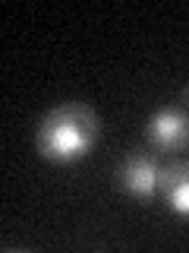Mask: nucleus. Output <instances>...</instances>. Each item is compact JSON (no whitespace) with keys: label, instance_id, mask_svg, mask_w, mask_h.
Wrapping results in <instances>:
<instances>
[{"label":"nucleus","instance_id":"obj_2","mask_svg":"<svg viewBox=\"0 0 189 253\" xmlns=\"http://www.w3.org/2000/svg\"><path fill=\"white\" fill-rule=\"evenodd\" d=\"M114 180L126 196H132V200H142V203L155 200V193L161 190V168H158V158L152 152H145V149H129V152L123 155Z\"/></svg>","mask_w":189,"mask_h":253},{"label":"nucleus","instance_id":"obj_1","mask_svg":"<svg viewBox=\"0 0 189 253\" xmlns=\"http://www.w3.org/2000/svg\"><path fill=\"white\" fill-rule=\"evenodd\" d=\"M98 133L101 121L85 101H63L41 117L35 133V149L54 165H69L92 152Z\"/></svg>","mask_w":189,"mask_h":253},{"label":"nucleus","instance_id":"obj_4","mask_svg":"<svg viewBox=\"0 0 189 253\" xmlns=\"http://www.w3.org/2000/svg\"><path fill=\"white\" fill-rule=\"evenodd\" d=\"M161 193H164V203L180 218L189 221V158L170 162L161 171Z\"/></svg>","mask_w":189,"mask_h":253},{"label":"nucleus","instance_id":"obj_3","mask_svg":"<svg viewBox=\"0 0 189 253\" xmlns=\"http://www.w3.org/2000/svg\"><path fill=\"white\" fill-rule=\"evenodd\" d=\"M145 142L155 152H183L189 146V114L180 105L155 111L145 124Z\"/></svg>","mask_w":189,"mask_h":253},{"label":"nucleus","instance_id":"obj_5","mask_svg":"<svg viewBox=\"0 0 189 253\" xmlns=\"http://www.w3.org/2000/svg\"><path fill=\"white\" fill-rule=\"evenodd\" d=\"M183 101H189V85H186V89H183Z\"/></svg>","mask_w":189,"mask_h":253}]
</instances>
